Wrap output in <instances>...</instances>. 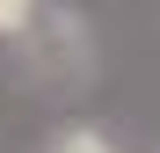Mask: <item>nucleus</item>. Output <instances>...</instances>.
Here are the masks:
<instances>
[{
	"label": "nucleus",
	"instance_id": "nucleus-1",
	"mask_svg": "<svg viewBox=\"0 0 160 153\" xmlns=\"http://www.w3.org/2000/svg\"><path fill=\"white\" fill-rule=\"evenodd\" d=\"M22 51H29L37 80H73V73H88V22L80 15H37Z\"/></svg>",
	"mask_w": 160,
	"mask_h": 153
},
{
	"label": "nucleus",
	"instance_id": "nucleus-2",
	"mask_svg": "<svg viewBox=\"0 0 160 153\" xmlns=\"http://www.w3.org/2000/svg\"><path fill=\"white\" fill-rule=\"evenodd\" d=\"M44 153H117V146H109V139H102V131H95V124H66V131H58V139H51Z\"/></svg>",
	"mask_w": 160,
	"mask_h": 153
},
{
	"label": "nucleus",
	"instance_id": "nucleus-3",
	"mask_svg": "<svg viewBox=\"0 0 160 153\" xmlns=\"http://www.w3.org/2000/svg\"><path fill=\"white\" fill-rule=\"evenodd\" d=\"M37 29V8L29 0H0V37H29Z\"/></svg>",
	"mask_w": 160,
	"mask_h": 153
}]
</instances>
